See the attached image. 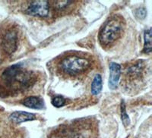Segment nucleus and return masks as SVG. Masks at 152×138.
<instances>
[{
    "label": "nucleus",
    "instance_id": "f257e3e1",
    "mask_svg": "<svg viewBox=\"0 0 152 138\" xmlns=\"http://www.w3.org/2000/svg\"><path fill=\"white\" fill-rule=\"evenodd\" d=\"M1 79L5 86L16 92L29 88L36 81L33 73L18 64L6 68L2 73Z\"/></svg>",
    "mask_w": 152,
    "mask_h": 138
},
{
    "label": "nucleus",
    "instance_id": "f03ea898",
    "mask_svg": "<svg viewBox=\"0 0 152 138\" xmlns=\"http://www.w3.org/2000/svg\"><path fill=\"white\" fill-rule=\"evenodd\" d=\"M125 21L122 16L113 15L103 24L98 34V40L103 48H109L122 36L125 29Z\"/></svg>",
    "mask_w": 152,
    "mask_h": 138
},
{
    "label": "nucleus",
    "instance_id": "7ed1b4c3",
    "mask_svg": "<svg viewBox=\"0 0 152 138\" xmlns=\"http://www.w3.org/2000/svg\"><path fill=\"white\" fill-rule=\"evenodd\" d=\"M91 67V62L78 55H68L59 65L61 72L68 76H77L86 72Z\"/></svg>",
    "mask_w": 152,
    "mask_h": 138
},
{
    "label": "nucleus",
    "instance_id": "20e7f679",
    "mask_svg": "<svg viewBox=\"0 0 152 138\" xmlns=\"http://www.w3.org/2000/svg\"><path fill=\"white\" fill-rule=\"evenodd\" d=\"M18 46V33L15 28H9L4 31L1 37V46L8 55L14 53Z\"/></svg>",
    "mask_w": 152,
    "mask_h": 138
},
{
    "label": "nucleus",
    "instance_id": "39448f33",
    "mask_svg": "<svg viewBox=\"0 0 152 138\" xmlns=\"http://www.w3.org/2000/svg\"><path fill=\"white\" fill-rule=\"evenodd\" d=\"M25 12L30 15L46 17L50 12V3L47 1H33L28 5Z\"/></svg>",
    "mask_w": 152,
    "mask_h": 138
},
{
    "label": "nucleus",
    "instance_id": "423d86ee",
    "mask_svg": "<svg viewBox=\"0 0 152 138\" xmlns=\"http://www.w3.org/2000/svg\"><path fill=\"white\" fill-rule=\"evenodd\" d=\"M59 138H93L91 130L85 128L81 125H75L74 128L70 127L68 129L63 130V133L61 134Z\"/></svg>",
    "mask_w": 152,
    "mask_h": 138
},
{
    "label": "nucleus",
    "instance_id": "0eeeda50",
    "mask_svg": "<svg viewBox=\"0 0 152 138\" xmlns=\"http://www.w3.org/2000/svg\"><path fill=\"white\" fill-rule=\"evenodd\" d=\"M120 76H121V66L115 62H110L109 83H108L110 90H113L117 88Z\"/></svg>",
    "mask_w": 152,
    "mask_h": 138
},
{
    "label": "nucleus",
    "instance_id": "6e6552de",
    "mask_svg": "<svg viewBox=\"0 0 152 138\" xmlns=\"http://www.w3.org/2000/svg\"><path fill=\"white\" fill-rule=\"evenodd\" d=\"M9 118L12 122L20 124V123L26 122V121H34L37 118L34 114H32L30 112L18 111V112H15L12 113L9 116Z\"/></svg>",
    "mask_w": 152,
    "mask_h": 138
},
{
    "label": "nucleus",
    "instance_id": "1a4fd4ad",
    "mask_svg": "<svg viewBox=\"0 0 152 138\" xmlns=\"http://www.w3.org/2000/svg\"><path fill=\"white\" fill-rule=\"evenodd\" d=\"M22 104L30 109H43L44 108V101L38 97H27L23 100Z\"/></svg>",
    "mask_w": 152,
    "mask_h": 138
},
{
    "label": "nucleus",
    "instance_id": "9d476101",
    "mask_svg": "<svg viewBox=\"0 0 152 138\" xmlns=\"http://www.w3.org/2000/svg\"><path fill=\"white\" fill-rule=\"evenodd\" d=\"M101 90H102V78L100 74H97L95 75L92 81L91 91L93 95L97 96L101 92Z\"/></svg>",
    "mask_w": 152,
    "mask_h": 138
},
{
    "label": "nucleus",
    "instance_id": "9b49d317",
    "mask_svg": "<svg viewBox=\"0 0 152 138\" xmlns=\"http://www.w3.org/2000/svg\"><path fill=\"white\" fill-rule=\"evenodd\" d=\"M143 52L146 54L151 52V28L146 30L144 33Z\"/></svg>",
    "mask_w": 152,
    "mask_h": 138
},
{
    "label": "nucleus",
    "instance_id": "f8f14e48",
    "mask_svg": "<svg viewBox=\"0 0 152 138\" xmlns=\"http://www.w3.org/2000/svg\"><path fill=\"white\" fill-rule=\"evenodd\" d=\"M121 118L122 121H123V124H124L125 126H128L130 123V119L128 114L126 113V105H125V102L123 100L121 102Z\"/></svg>",
    "mask_w": 152,
    "mask_h": 138
},
{
    "label": "nucleus",
    "instance_id": "ddd939ff",
    "mask_svg": "<svg viewBox=\"0 0 152 138\" xmlns=\"http://www.w3.org/2000/svg\"><path fill=\"white\" fill-rule=\"evenodd\" d=\"M66 100L62 96H56L54 97L52 100V104L53 106L56 108H60L65 105Z\"/></svg>",
    "mask_w": 152,
    "mask_h": 138
},
{
    "label": "nucleus",
    "instance_id": "4468645a",
    "mask_svg": "<svg viewBox=\"0 0 152 138\" xmlns=\"http://www.w3.org/2000/svg\"><path fill=\"white\" fill-rule=\"evenodd\" d=\"M73 2H71V1H58V2H56L54 3V6L57 9L62 10V9H66V7H68L69 5H70Z\"/></svg>",
    "mask_w": 152,
    "mask_h": 138
},
{
    "label": "nucleus",
    "instance_id": "2eb2a0df",
    "mask_svg": "<svg viewBox=\"0 0 152 138\" xmlns=\"http://www.w3.org/2000/svg\"><path fill=\"white\" fill-rule=\"evenodd\" d=\"M147 15V11L145 10V9L144 8H142V9H138V10L136 11V15L138 18H142V19H144Z\"/></svg>",
    "mask_w": 152,
    "mask_h": 138
}]
</instances>
